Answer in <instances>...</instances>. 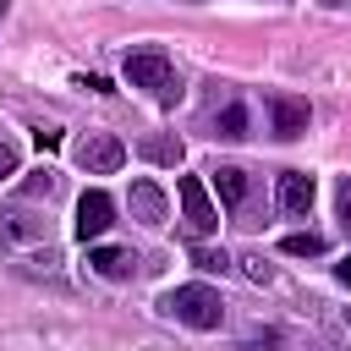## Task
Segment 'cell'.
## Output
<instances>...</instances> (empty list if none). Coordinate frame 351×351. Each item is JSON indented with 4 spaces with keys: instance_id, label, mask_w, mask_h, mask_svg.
Returning a JSON list of instances; mask_svg holds the SVG:
<instances>
[{
    "instance_id": "cell-4",
    "label": "cell",
    "mask_w": 351,
    "mask_h": 351,
    "mask_svg": "<svg viewBox=\"0 0 351 351\" xmlns=\"http://www.w3.org/2000/svg\"><path fill=\"white\" fill-rule=\"evenodd\" d=\"M176 197H181V214H186L192 236L219 230V208H214V197H208V186H203L197 176H181V181H176Z\"/></svg>"
},
{
    "instance_id": "cell-11",
    "label": "cell",
    "mask_w": 351,
    "mask_h": 351,
    "mask_svg": "<svg viewBox=\"0 0 351 351\" xmlns=\"http://www.w3.org/2000/svg\"><path fill=\"white\" fill-rule=\"evenodd\" d=\"M214 192H219V203H225V208H241V203H247V170L219 165V170H214Z\"/></svg>"
},
{
    "instance_id": "cell-18",
    "label": "cell",
    "mask_w": 351,
    "mask_h": 351,
    "mask_svg": "<svg viewBox=\"0 0 351 351\" xmlns=\"http://www.w3.org/2000/svg\"><path fill=\"white\" fill-rule=\"evenodd\" d=\"M335 208H340V225L351 230V176L340 181V197H335Z\"/></svg>"
},
{
    "instance_id": "cell-13",
    "label": "cell",
    "mask_w": 351,
    "mask_h": 351,
    "mask_svg": "<svg viewBox=\"0 0 351 351\" xmlns=\"http://www.w3.org/2000/svg\"><path fill=\"white\" fill-rule=\"evenodd\" d=\"M214 132H219V137H247V104H225V110L214 115Z\"/></svg>"
},
{
    "instance_id": "cell-10",
    "label": "cell",
    "mask_w": 351,
    "mask_h": 351,
    "mask_svg": "<svg viewBox=\"0 0 351 351\" xmlns=\"http://www.w3.org/2000/svg\"><path fill=\"white\" fill-rule=\"evenodd\" d=\"M132 214H137L143 225H165L170 203H165V192H159L154 181H132Z\"/></svg>"
},
{
    "instance_id": "cell-22",
    "label": "cell",
    "mask_w": 351,
    "mask_h": 351,
    "mask_svg": "<svg viewBox=\"0 0 351 351\" xmlns=\"http://www.w3.org/2000/svg\"><path fill=\"white\" fill-rule=\"evenodd\" d=\"M346 324H351V307H346Z\"/></svg>"
},
{
    "instance_id": "cell-9",
    "label": "cell",
    "mask_w": 351,
    "mask_h": 351,
    "mask_svg": "<svg viewBox=\"0 0 351 351\" xmlns=\"http://www.w3.org/2000/svg\"><path fill=\"white\" fill-rule=\"evenodd\" d=\"M38 236H44V219L33 208H22V203L16 208H0V241H16L22 247V241H38Z\"/></svg>"
},
{
    "instance_id": "cell-17",
    "label": "cell",
    "mask_w": 351,
    "mask_h": 351,
    "mask_svg": "<svg viewBox=\"0 0 351 351\" xmlns=\"http://www.w3.org/2000/svg\"><path fill=\"white\" fill-rule=\"evenodd\" d=\"M5 176H16V143L11 137H0V181Z\"/></svg>"
},
{
    "instance_id": "cell-16",
    "label": "cell",
    "mask_w": 351,
    "mask_h": 351,
    "mask_svg": "<svg viewBox=\"0 0 351 351\" xmlns=\"http://www.w3.org/2000/svg\"><path fill=\"white\" fill-rule=\"evenodd\" d=\"M192 263H197L203 274H225V269H230V258H225V252H208V247H197V252H192Z\"/></svg>"
},
{
    "instance_id": "cell-6",
    "label": "cell",
    "mask_w": 351,
    "mask_h": 351,
    "mask_svg": "<svg viewBox=\"0 0 351 351\" xmlns=\"http://www.w3.org/2000/svg\"><path fill=\"white\" fill-rule=\"evenodd\" d=\"M313 197H318V186H313L307 170H285V176H280V208H285L291 219H307V214H313Z\"/></svg>"
},
{
    "instance_id": "cell-21",
    "label": "cell",
    "mask_w": 351,
    "mask_h": 351,
    "mask_svg": "<svg viewBox=\"0 0 351 351\" xmlns=\"http://www.w3.org/2000/svg\"><path fill=\"white\" fill-rule=\"evenodd\" d=\"M335 280H340V285L351 291V258H346V263H335Z\"/></svg>"
},
{
    "instance_id": "cell-3",
    "label": "cell",
    "mask_w": 351,
    "mask_h": 351,
    "mask_svg": "<svg viewBox=\"0 0 351 351\" xmlns=\"http://www.w3.org/2000/svg\"><path fill=\"white\" fill-rule=\"evenodd\" d=\"M71 154H77V165H82L88 176H115V170L126 165V143L110 137V132H88Z\"/></svg>"
},
{
    "instance_id": "cell-1",
    "label": "cell",
    "mask_w": 351,
    "mask_h": 351,
    "mask_svg": "<svg viewBox=\"0 0 351 351\" xmlns=\"http://www.w3.org/2000/svg\"><path fill=\"white\" fill-rule=\"evenodd\" d=\"M121 71H126L132 88H148L159 104H176V99H181V77H176V66H170L165 49H132V55L121 60Z\"/></svg>"
},
{
    "instance_id": "cell-12",
    "label": "cell",
    "mask_w": 351,
    "mask_h": 351,
    "mask_svg": "<svg viewBox=\"0 0 351 351\" xmlns=\"http://www.w3.org/2000/svg\"><path fill=\"white\" fill-rule=\"evenodd\" d=\"M280 252H291V258H324V252H329V241H324L318 230H296V236H285V241H280Z\"/></svg>"
},
{
    "instance_id": "cell-20",
    "label": "cell",
    "mask_w": 351,
    "mask_h": 351,
    "mask_svg": "<svg viewBox=\"0 0 351 351\" xmlns=\"http://www.w3.org/2000/svg\"><path fill=\"white\" fill-rule=\"evenodd\" d=\"M33 143H38V148H55V143H60V132H55V126H38V132H33Z\"/></svg>"
},
{
    "instance_id": "cell-2",
    "label": "cell",
    "mask_w": 351,
    "mask_h": 351,
    "mask_svg": "<svg viewBox=\"0 0 351 351\" xmlns=\"http://www.w3.org/2000/svg\"><path fill=\"white\" fill-rule=\"evenodd\" d=\"M159 307H165L170 318L192 324V329H219V324H225V302H219V291H208V285H176V291H165Z\"/></svg>"
},
{
    "instance_id": "cell-7",
    "label": "cell",
    "mask_w": 351,
    "mask_h": 351,
    "mask_svg": "<svg viewBox=\"0 0 351 351\" xmlns=\"http://www.w3.org/2000/svg\"><path fill=\"white\" fill-rule=\"evenodd\" d=\"M269 121H274V137H302L307 132V99H291V93L269 99Z\"/></svg>"
},
{
    "instance_id": "cell-14",
    "label": "cell",
    "mask_w": 351,
    "mask_h": 351,
    "mask_svg": "<svg viewBox=\"0 0 351 351\" xmlns=\"http://www.w3.org/2000/svg\"><path fill=\"white\" fill-rule=\"evenodd\" d=\"M143 154H148L154 165H181V143H176V137H148Z\"/></svg>"
},
{
    "instance_id": "cell-5",
    "label": "cell",
    "mask_w": 351,
    "mask_h": 351,
    "mask_svg": "<svg viewBox=\"0 0 351 351\" xmlns=\"http://www.w3.org/2000/svg\"><path fill=\"white\" fill-rule=\"evenodd\" d=\"M115 225V203H110V192H82L77 197V241H99L104 230Z\"/></svg>"
},
{
    "instance_id": "cell-23",
    "label": "cell",
    "mask_w": 351,
    "mask_h": 351,
    "mask_svg": "<svg viewBox=\"0 0 351 351\" xmlns=\"http://www.w3.org/2000/svg\"><path fill=\"white\" fill-rule=\"evenodd\" d=\"M0 16H5V0H0Z\"/></svg>"
},
{
    "instance_id": "cell-19",
    "label": "cell",
    "mask_w": 351,
    "mask_h": 351,
    "mask_svg": "<svg viewBox=\"0 0 351 351\" xmlns=\"http://www.w3.org/2000/svg\"><path fill=\"white\" fill-rule=\"evenodd\" d=\"M241 263H247V280H263V285H269V280H274V269H269V263H263V258H241Z\"/></svg>"
},
{
    "instance_id": "cell-8",
    "label": "cell",
    "mask_w": 351,
    "mask_h": 351,
    "mask_svg": "<svg viewBox=\"0 0 351 351\" xmlns=\"http://www.w3.org/2000/svg\"><path fill=\"white\" fill-rule=\"evenodd\" d=\"M88 269H93L99 280H132L137 252H126V247H93V252H88Z\"/></svg>"
},
{
    "instance_id": "cell-15",
    "label": "cell",
    "mask_w": 351,
    "mask_h": 351,
    "mask_svg": "<svg viewBox=\"0 0 351 351\" xmlns=\"http://www.w3.org/2000/svg\"><path fill=\"white\" fill-rule=\"evenodd\" d=\"M55 186H60V176L55 170H38V176L22 181V197H55Z\"/></svg>"
}]
</instances>
